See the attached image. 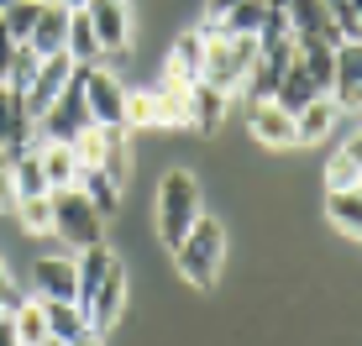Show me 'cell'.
Returning <instances> with one entry per match:
<instances>
[{"instance_id": "1", "label": "cell", "mask_w": 362, "mask_h": 346, "mask_svg": "<svg viewBox=\"0 0 362 346\" xmlns=\"http://www.w3.org/2000/svg\"><path fill=\"white\" fill-rule=\"evenodd\" d=\"M199 215H205V210H199V184H194V173L168 168L163 184H158V231H163V241L179 246Z\"/></svg>"}, {"instance_id": "2", "label": "cell", "mask_w": 362, "mask_h": 346, "mask_svg": "<svg viewBox=\"0 0 362 346\" xmlns=\"http://www.w3.org/2000/svg\"><path fill=\"white\" fill-rule=\"evenodd\" d=\"M173 257H179V273L194 283V289H210L221 273V257H226V231H221V220L199 215L189 226V237L173 246Z\"/></svg>"}, {"instance_id": "3", "label": "cell", "mask_w": 362, "mask_h": 346, "mask_svg": "<svg viewBox=\"0 0 362 346\" xmlns=\"http://www.w3.org/2000/svg\"><path fill=\"white\" fill-rule=\"evenodd\" d=\"M90 126V105H84V90H79V73H69V84L58 90V100L32 121V142H69Z\"/></svg>"}, {"instance_id": "4", "label": "cell", "mask_w": 362, "mask_h": 346, "mask_svg": "<svg viewBox=\"0 0 362 346\" xmlns=\"http://www.w3.org/2000/svg\"><path fill=\"white\" fill-rule=\"evenodd\" d=\"M47 200H53V231L69 246H95L100 241V220H105V215H100L74 184H69V189H47Z\"/></svg>"}, {"instance_id": "5", "label": "cell", "mask_w": 362, "mask_h": 346, "mask_svg": "<svg viewBox=\"0 0 362 346\" xmlns=\"http://www.w3.org/2000/svg\"><path fill=\"white\" fill-rule=\"evenodd\" d=\"M79 73V90H84V105H90V121L95 126H127V90H121V79H110L105 68L95 64H74Z\"/></svg>"}, {"instance_id": "6", "label": "cell", "mask_w": 362, "mask_h": 346, "mask_svg": "<svg viewBox=\"0 0 362 346\" xmlns=\"http://www.w3.org/2000/svg\"><path fill=\"white\" fill-rule=\"evenodd\" d=\"M268 6H279L284 11V21H289V32H294V42H341L336 37V21H331V11L320 6V0H268Z\"/></svg>"}, {"instance_id": "7", "label": "cell", "mask_w": 362, "mask_h": 346, "mask_svg": "<svg viewBox=\"0 0 362 346\" xmlns=\"http://www.w3.org/2000/svg\"><path fill=\"white\" fill-rule=\"evenodd\" d=\"M84 16H90V27H95L100 53H127V42H132L127 0H84Z\"/></svg>"}, {"instance_id": "8", "label": "cell", "mask_w": 362, "mask_h": 346, "mask_svg": "<svg viewBox=\"0 0 362 346\" xmlns=\"http://www.w3.org/2000/svg\"><path fill=\"white\" fill-rule=\"evenodd\" d=\"M331 100H336V110H357V100H362V47L357 42H336V58H331Z\"/></svg>"}, {"instance_id": "9", "label": "cell", "mask_w": 362, "mask_h": 346, "mask_svg": "<svg viewBox=\"0 0 362 346\" xmlns=\"http://www.w3.org/2000/svg\"><path fill=\"white\" fill-rule=\"evenodd\" d=\"M69 73H74L69 53H53V58H42V64H37V79L27 84V90H21V100H27V116H32V121L58 100V90L69 84Z\"/></svg>"}, {"instance_id": "10", "label": "cell", "mask_w": 362, "mask_h": 346, "mask_svg": "<svg viewBox=\"0 0 362 346\" xmlns=\"http://www.w3.org/2000/svg\"><path fill=\"white\" fill-rule=\"evenodd\" d=\"M121 304H127V268H110L105 273V283L95 289V299L84 304V320H90V330H110L121 320Z\"/></svg>"}, {"instance_id": "11", "label": "cell", "mask_w": 362, "mask_h": 346, "mask_svg": "<svg viewBox=\"0 0 362 346\" xmlns=\"http://www.w3.org/2000/svg\"><path fill=\"white\" fill-rule=\"evenodd\" d=\"M27 142H32L27 100H21V90L0 84V147H6V153H16V147H27Z\"/></svg>"}, {"instance_id": "12", "label": "cell", "mask_w": 362, "mask_h": 346, "mask_svg": "<svg viewBox=\"0 0 362 346\" xmlns=\"http://www.w3.org/2000/svg\"><path fill=\"white\" fill-rule=\"evenodd\" d=\"M64 37H69V11L58 6V0H47V6L37 11V21H32L27 47L37 58H53V53H64Z\"/></svg>"}, {"instance_id": "13", "label": "cell", "mask_w": 362, "mask_h": 346, "mask_svg": "<svg viewBox=\"0 0 362 346\" xmlns=\"http://www.w3.org/2000/svg\"><path fill=\"white\" fill-rule=\"evenodd\" d=\"M252 137L268 147H294V116L279 100H252Z\"/></svg>"}, {"instance_id": "14", "label": "cell", "mask_w": 362, "mask_h": 346, "mask_svg": "<svg viewBox=\"0 0 362 346\" xmlns=\"http://www.w3.org/2000/svg\"><path fill=\"white\" fill-rule=\"evenodd\" d=\"M37 157H42V179L47 189H69L74 179H79V153H74L69 142H32Z\"/></svg>"}, {"instance_id": "15", "label": "cell", "mask_w": 362, "mask_h": 346, "mask_svg": "<svg viewBox=\"0 0 362 346\" xmlns=\"http://www.w3.org/2000/svg\"><path fill=\"white\" fill-rule=\"evenodd\" d=\"M32 283H37V299H74V289H79L74 283V257H42Z\"/></svg>"}, {"instance_id": "16", "label": "cell", "mask_w": 362, "mask_h": 346, "mask_svg": "<svg viewBox=\"0 0 362 346\" xmlns=\"http://www.w3.org/2000/svg\"><path fill=\"white\" fill-rule=\"evenodd\" d=\"M216 21V32H231V37H257L268 21V0H236V6H226Z\"/></svg>"}, {"instance_id": "17", "label": "cell", "mask_w": 362, "mask_h": 346, "mask_svg": "<svg viewBox=\"0 0 362 346\" xmlns=\"http://www.w3.org/2000/svg\"><path fill=\"white\" fill-rule=\"evenodd\" d=\"M331 126H336V100L331 95H315V100L294 116V142H326Z\"/></svg>"}, {"instance_id": "18", "label": "cell", "mask_w": 362, "mask_h": 346, "mask_svg": "<svg viewBox=\"0 0 362 346\" xmlns=\"http://www.w3.org/2000/svg\"><path fill=\"white\" fill-rule=\"evenodd\" d=\"M315 95H320V90H315V79H310V73L299 68V58H289V68L279 73V90H273V100L289 110V116H299V110L315 100Z\"/></svg>"}, {"instance_id": "19", "label": "cell", "mask_w": 362, "mask_h": 346, "mask_svg": "<svg viewBox=\"0 0 362 346\" xmlns=\"http://www.w3.org/2000/svg\"><path fill=\"white\" fill-rule=\"evenodd\" d=\"M226 121V90H210V84H189V126L194 131H216Z\"/></svg>"}, {"instance_id": "20", "label": "cell", "mask_w": 362, "mask_h": 346, "mask_svg": "<svg viewBox=\"0 0 362 346\" xmlns=\"http://www.w3.org/2000/svg\"><path fill=\"white\" fill-rule=\"evenodd\" d=\"M42 320H47V336L53 341H79L90 330V320L74 299H42Z\"/></svg>"}, {"instance_id": "21", "label": "cell", "mask_w": 362, "mask_h": 346, "mask_svg": "<svg viewBox=\"0 0 362 346\" xmlns=\"http://www.w3.org/2000/svg\"><path fill=\"white\" fill-rule=\"evenodd\" d=\"M11 189H16V200H27V194H47L42 157H37V147H32V142L11 153Z\"/></svg>"}, {"instance_id": "22", "label": "cell", "mask_w": 362, "mask_h": 346, "mask_svg": "<svg viewBox=\"0 0 362 346\" xmlns=\"http://www.w3.org/2000/svg\"><path fill=\"white\" fill-rule=\"evenodd\" d=\"M11 320V330H16V341L21 346H42L47 341V320H42V299H16L6 310Z\"/></svg>"}, {"instance_id": "23", "label": "cell", "mask_w": 362, "mask_h": 346, "mask_svg": "<svg viewBox=\"0 0 362 346\" xmlns=\"http://www.w3.org/2000/svg\"><path fill=\"white\" fill-rule=\"evenodd\" d=\"M74 189H79L84 200L100 210V215H105V210H116V200H121V184H110L95 163H79V179H74Z\"/></svg>"}, {"instance_id": "24", "label": "cell", "mask_w": 362, "mask_h": 346, "mask_svg": "<svg viewBox=\"0 0 362 346\" xmlns=\"http://www.w3.org/2000/svg\"><path fill=\"white\" fill-rule=\"evenodd\" d=\"M64 53H69V64H79V68L100 58L95 27H90V16H84V11H69V37H64Z\"/></svg>"}, {"instance_id": "25", "label": "cell", "mask_w": 362, "mask_h": 346, "mask_svg": "<svg viewBox=\"0 0 362 346\" xmlns=\"http://www.w3.org/2000/svg\"><path fill=\"white\" fill-rule=\"evenodd\" d=\"M357 179H362V142L346 137V147L326 163V184L331 189H357Z\"/></svg>"}, {"instance_id": "26", "label": "cell", "mask_w": 362, "mask_h": 346, "mask_svg": "<svg viewBox=\"0 0 362 346\" xmlns=\"http://www.w3.org/2000/svg\"><path fill=\"white\" fill-rule=\"evenodd\" d=\"M199 68H205V42H199V32L189 37H179L173 42V53H168V73H179V79H199Z\"/></svg>"}, {"instance_id": "27", "label": "cell", "mask_w": 362, "mask_h": 346, "mask_svg": "<svg viewBox=\"0 0 362 346\" xmlns=\"http://www.w3.org/2000/svg\"><path fill=\"white\" fill-rule=\"evenodd\" d=\"M326 210H331V220L346 231V237H357V231H362V200H357V189H331L326 194Z\"/></svg>"}, {"instance_id": "28", "label": "cell", "mask_w": 362, "mask_h": 346, "mask_svg": "<svg viewBox=\"0 0 362 346\" xmlns=\"http://www.w3.org/2000/svg\"><path fill=\"white\" fill-rule=\"evenodd\" d=\"M320 6L331 11L341 42H357V37H362V6H357V0H320Z\"/></svg>"}, {"instance_id": "29", "label": "cell", "mask_w": 362, "mask_h": 346, "mask_svg": "<svg viewBox=\"0 0 362 346\" xmlns=\"http://www.w3.org/2000/svg\"><path fill=\"white\" fill-rule=\"evenodd\" d=\"M37 11H42V0H16V6L0 11V27L16 37V42H27V37H32V21H37Z\"/></svg>"}, {"instance_id": "30", "label": "cell", "mask_w": 362, "mask_h": 346, "mask_svg": "<svg viewBox=\"0 0 362 346\" xmlns=\"http://www.w3.org/2000/svg\"><path fill=\"white\" fill-rule=\"evenodd\" d=\"M37 64H42V58H37L27 42H16V53H11V68H6V79H0V84H11V90H27V84L37 79Z\"/></svg>"}, {"instance_id": "31", "label": "cell", "mask_w": 362, "mask_h": 346, "mask_svg": "<svg viewBox=\"0 0 362 346\" xmlns=\"http://www.w3.org/2000/svg\"><path fill=\"white\" fill-rule=\"evenodd\" d=\"M16 210L27 231H53V200L47 194H27V200H16Z\"/></svg>"}, {"instance_id": "32", "label": "cell", "mask_w": 362, "mask_h": 346, "mask_svg": "<svg viewBox=\"0 0 362 346\" xmlns=\"http://www.w3.org/2000/svg\"><path fill=\"white\" fill-rule=\"evenodd\" d=\"M132 126H158V100H153V95H127V131Z\"/></svg>"}, {"instance_id": "33", "label": "cell", "mask_w": 362, "mask_h": 346, "mask_svg": "<svg viewBox=\"0 0 362 346\" xmlns=\"http://www.w3.org/2000/svg\"><path fill=\"white\" fill-rule=\"evenodd\" d=\"M16 205V189H11V153L0 147V210Z\"/></svg>"}, {"instance_id": "34", "label": "cell", "mask_w": 362, "mask_h": 346, "mask_svg": "<svg viewBox=\"0 0 362 346\" xmlns=\"http://www.w3.org/2000/svg\"><path fill=\"white\" fill-rule=\"evenodd\" d=\"M11 304H16V283H11V273L0 268V315H6Z\"/></svg>"}, {"instance_id": "35", "label": "cell", "mask_w": 362, "mask_h": 346, "mask_svg": "<svg viewBox=\"0 0 362 346\" xmlns=\"http://www.w3.org/2000/svg\"><path fill=\"white\" fill-rule=\"evenodd\" d=\"M0 346H21V341H16V330H11V320H6V315H0Z\"/></svg>"}, {"instance_id": "36", "label": "cell", "mask_w": 362, "mask_h": 346, "mask_svg": "<svg viewBox=\"0 0 362 346\" xmlns=\"http://www.w3.org/2000/svg\"><path fill=\"white\" fill-rule=\"evenodd\" d=\"M64 346H100V330H84L79 341H64Z\"/></svg>"}, {"instance_id": "37", "label": "cell", "mask_w": 362, "mask_h": 346, "mask_svg": "<svg viewBox=\"0 0 362 346\" xmlns=\"http://www.w3.org/2000/svg\"><path fill=\"white\" fill-rule=\"evenodd\" d=\"M226 6H236V0H210V16H221Z\"/></svg>"}, {"instance_id": "38", "label": "cell", "mask_w": 362, "mask_h": 346, "mask_svg": "<svg viewBox=\"0 0 362 346\" xmlns=\"http://www.w3.org/2000/svg\"><path fill=\"white\" fill-rule=\"evenodd\" d=\"M58 6H64V11H84V0H58Z\"/></svg>"}, {"instance_id": "39", "label": "cell", "mask_w": 362, "mask_h": 346, "mask_svg": "<svg viewBox=\"0 0 362 346\" xmlns=\"http://www.w3.org/2000/svg\"><path fill=\"white\" fill-rule=\"evenodd\" d=\"M42 346H64V341H53V336H47V341H42Z\"/></svg>"}, {"instance_id": "40", "label": "cell", "mask_w": 362, "mask_h": 346, "mask_svg": "<svg viewBox=\"0 0 362 346\" xmlns=\"http://www.w3.org/2000/svg\"><path fill=\"white\" fill-rule=\"evenodd\" d=\"M6 6H16V0H0V11H6Z\"/></svg>"}, {"instance_id": "41", "label": "cell", "mask_w": 362, "mask_h": 346, "mask_svg": "<svg viewBox=\"0 0 362 346\" xmlns=\"http://www.w3.org/2000/svg\"><path fill=\"white\" fill-rule=\"evenodd\" d=\"M42 6H47V0H42Z\"/></svg>"}]
</instances>
